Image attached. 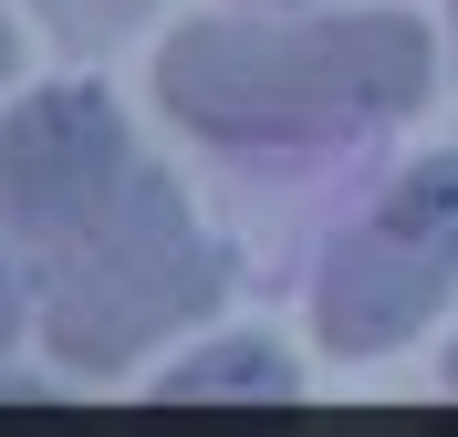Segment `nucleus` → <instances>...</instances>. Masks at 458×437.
<instances>
[{"label":"nucleus","mask_w":458,"mask_h":437,"mask_svg":"<svg viewBox=\"0 0 458 437\" xmlns=\"http://www.w3.org/2000/svg\"><path fill=\"white\" fill-rule=\"evenodd\" d=\"M448 291H458V156H417L323 240L313 323L334 354H396Z\"/></svg>","instance_id":"7ed1b4c3"},{"label":"nucleus","mask_w":458,"mask_h":437,"mask_svg":"<svg viewBox=\"0 0 458 437\" xmlns=\"http://www.w3.org/2000/svg\"><path fill=\"white\" fill-rule=\"evenodd\" d=\"M157 105L219 156H334L428 105V31L406 11L188 21L157 53Z\"/></svg>","instance_id":"f257e3e1"},{"label":"nucleus","mask_w":458,"mask_h":437,"mask_svg":"<svg viewBox=\"0 0 458 437\" xmlns=\"http://www.w3.org/2000/svg\"><path fill=\"white\" fill-rule=\"evenodd\" d=\"M42 11V31L53 42H73V53H105V42H125V31L157 11V0H31Z\"/></svg>","instance_id":"423d86ee"},{"label":"nucleus","mask_w":458,"mask_h":437,"mask_svg":"<svg viewBox=\"0 0 458 437\" xmlns=\"http://www.w3.org/2000/svg\"><path fill=\"white\" fill-rule=\"evenodd\" d=\"M21 271H31V323L73 375H125L146 344H167L229 302V250L199 230L167 167H136L114 208H94L53 250H31Z\"/></svg>","instance_id":"f03ea898"},{"label":"nucleus","mask_w":458,"mask_h":437,"mask_svg":"<svg viewBox=\"0 0 458 437\" xmlns=\"http://www.w3.org/2000/svg\"><path fill=\"white\" fill-rule=\"evenodd\" d=\"M21 323H31V271H21V250L0 240V354L21 344Z\"/></svg>","instance_id":"0eeeda50"},{"label":"nucleus","mask_w":458,"mask_h":437,"mask_svg":"<svg viewBox=\"0 0 458 437\" xmlns=\"http://www.w3.org/2000/svg\"><path fill=\"white\" fill-rule=\"evenodd\" d=\"M448 11H458V0H448Z\"/></svg>","instance_id":"9d476101"},{"label":"nucleus","mask_w":458,"mask_h":437,"mask_svg":"<svg viewBox=\"0 0 458 437\" xmlns=\"http://www.w3.org/2000/svg\"><path fill=\"white\" fill-rule=\"evenodd\" d=\"M0 84H11V21H0Z\"/></svg>","instance_id":"6e6552de"},{"label":"nucleus","mask_w":458,"mask_h":437,"mask_svg":"<svg viewBox=\"0 0 458 437\" xmlns=\"http://www.w3.org/2000/svg\"><path fill=\"white\" fill-rule=\"evenodd\" d=\"M448 385H458V354H448Z\"/></svg>","instance_id":"1a4fd4ad"},{"label":"nucleus","mask_w":458,"mask_h":437,"mask_svg":"<svg viewBox=\"0 0 458 437\" xmlns=\"http://www.w3.org/2000/svg\"><path fill=\"white\" fill-rule=\"evenodd\" d=\"M136 136L114 115L105 84H42L21 94L11 115H0V240L11 250H53L94 219V208L125 198V177H136Z\"/></svg>","instance_id":"20e7f679"},{"label":"nucleus","mask_w":458,"mask_h":437,"mask_svg":"<svg viewBox=\"0 0 458 437\" xmlns=\"http://www.w3.org/2000/svg\"><path fill=\"white\" fill-rule=\"evenodd\" d=\"M167 396L177 407H199V396H292V365L271 344H219V354H199V365H177Z\"/></svg>","instance_id":"39448f33"}]
</instances>
